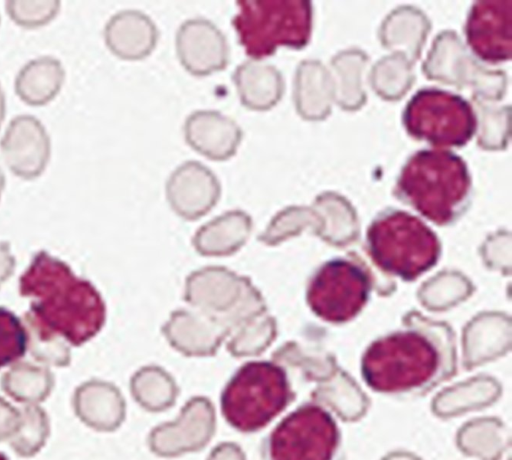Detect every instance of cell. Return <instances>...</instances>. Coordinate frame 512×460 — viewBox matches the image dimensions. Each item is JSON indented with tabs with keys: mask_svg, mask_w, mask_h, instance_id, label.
I'll return each instance as SVG.
<instances>
[{
	"mask_svg": "<svg viewBox=\"0 0 512 460\" xmlns=\"http://www.w3.org/2000/svg\"><path fill=\"white\" fill-rule=\"evenodd\" d=\"M18 288L29 299L25 314L70 346L85 344L105 323V303L95 286L45 250L33 256L20 275Z\"/></svg>",
	"mask_w": 512,
	"mask_h": 460,
	"instance_id": "obj_1",
	"label": "cell"
},
{
	"mask_svg": "<svg viewBox=\"0 0 512 460\" xmlns=\"http://www.w3.org/2000/svg\"><path fill=\"white\" fill-rule=\"evenodd\" d=\"M455 372L451 342L421 328H408L371 343L361 360L364 382L391 396L427 393Z\"/></svg>",
	"mask_w": 512,
	"mask_h": 460,
	"instance_id": "obj_2",
	"label": "cell"
},
{
	"mask_svg": "<svg viewBox=\"0 0 512 460\" xmlns=\"http://www.w3.org/2000/svg\"><path fill=\"white\" fill-rule=\"evenodd\" d=\"M397 189L402 199L438 225L463 209L470 190L465 163L446 151H421L404 166Z\"/></svg>",
	"mask_w": 512,
	"mask_h": 460,
	"instance_id": "obj_3",
	"label": "cell"
},
{
	"mask_svg": "<svg viewBox=\"0 0 512 460\" xmlns=\"http://www.w3.org/2000/svg\"><path fill=\"white\" fill-rule=\"evenodd\" d=\"M284 368L270 361H252L241 366L220 397L225 421L242 433L265 428L293 401Z\"/></svg>",
	"mask_w": 512,
	"mask_h": 460,
	"instance_id": "obj_4",
	"label": "cell"
},
{
	"mask_svg": "<svg viewBox=\"0 0 512 460\" xmlns=\"http://www.w3.org/2000/svg\"><path fill=\"white\" fill-rule=\"evenodd\" d=\"M231 24L247 56L261 60L279 47L303 48L309 41L312 9L303 0H238Z\"/></svg>",
	"mask_w": 512,
	"mask_h": 460,
	"instance_id": "obj_5",
	"label": "cell"
},
{
	"mask_svg": "<svg viewBox=\"0 0 512 460\" xmlns=\"http://www.w3.org/2000/svg\"><path fill=\"white\" fill-rule=\"evenodd\" d=\"M368 250L383 271L404 280H414L439 258L437 236L417 217L404 211L379 216L367 233Z\"/></svg>",
	"mask_w": 512,
	"mask_h": 460,
	"instance_id": "obj_6",
	"label": "cell"
},
{
	"mask_svg": "<svg viewBox=\"0 0 512 460\" xmlns=\"http://www.w3.org/2000/svg\"><path fill=\"white\" fill-rule=\"evenodd\" d=\"M261 450L264 460H344L336 418L317 402L302 404L282 418Z\"/></svg>",
	"mask_w": 512,
	"mask_h": 460,
	"instance_id": "obj_7",
	"label": "cell"
},
{
	"mask_svg": "<svg viewBox=\"0 0 512 460\" xmlns=\"http://www.w3.org/2000/svg\"><path fill=\"white\" fill-rule=\"evenodd\" d=\"M404 121L412 136L436 146L463 145L475 129L469 104L439 90L419 91L407 105Z\"/></svg>",
	"mask_w": 512,
	"mask_h": 460,
	"instance_id": "obj_8",
	"label": "cell"
},
{
	"mask_svg": "<svg viewBox=\"0 0 512 460\" xmlns=\"http://www.w3.org/2000/svg\"><path fill=\"white\" fill-rule=\"evenodd\" d=\"M370 290L367 273L349 260L324 264L311 280L307 301L324 321L342 323L353 319L365 306Z\"/></svg>",
	"mask_w": 512,
	"mask_h": 460,
	"instance_id": "obj_9",
	"label": "cell"
},
{
	"mask_svg": "<svg viewBox=\"0 0 512 460\" xmlns=\"http://www.w3.org/2000/svg\"><path fill=\"white\" fill-rule=\"evenodd\" d=\"M217 416L212 403L192 398L172 421L154 426L147 437L150 451L161 458H175L199 452L213 439Z\"/></svg>",
	"mask_w": 512,
	"mask_h": 460,
	"instance_id": "obj_10",
	"label": "cell"
},
{
	"mask_svg": "<svg viewBox=\"0 0 512 460\" xmlns=\"http://www.w3.org/2000/svg\"><path fill=\"white\" fill-rule=\"evenodd\" d=\"M175 47L182 67L196 77L222 71L229 63L230 49L225 35L204 18L184 21L176 32Z\"/></svg>",
	"mask_w": 512,
	"mask_h": 460,
	"instance_id": "obj_11",
	"label": "cell"
},
{
	"mask_svg": "<svg viewBox=\"0 0 512 460\" xmlns=\"http://www.w3.org/2000/svg\"><path fill=\"white\" fill-rule=\"evenodd\" d=\"M0 149L14 175L32 180L47 167L51 153L50 137L39 119L32 115H18L7 126Z\"/></svg>",
	"mask_w": 512,
	"mask_h": 460,
	"instance_id": "obj_12",
	"label": "cell"
},
{
	"mask_svg": "<svg viewBox=\"0 0 512 460\" xmlns=\"http://www.w3.org/2000/svg\"><path fill=\"white\" fill-rule=\"evenodd\" d=\"M511 2L482 1L469 16L467 38L474 52L486 61H503L511 54Z\"/></svg>",
	"mask_w": 512,
	"mask_h": 460,
	"instance_id": "obj_13",
	"label": "cell"
},
{
	"mask_svg": "<svg viewBox=\"0 0 512 460\" xmlns=\"http://www.w3.org/2000/svg\"><path fill=\"white\" fill-rule=\"evenodd\" d=\"M183 133L191 149L213 161L232 158L243 138L238 123L215 110L192 112L185 119Z\"/></svg>",
	"mask_w": 512,
	"mask_h": 460,
	"instance_id": "obj_14",
	"label": "cell"
},
{
	"mask_svg": "<svg viewBox=\"0 0 512 460\" xmlns=\"http://www.w3.org/2000/svg\"><path fill=\"white\" fill-rule=\"evenodd\" d=\"M104 41L109 51L125 61H140L152 54L159 40L154 21L138 10L120 11L107 21Z\"/></svg>",
	"mask_w": 512,
	"mask_h": 460,
	"instance_id": "obj_15",
	"label": "cell"
},
{
	"mask_svg": "<svg viewBox=\"0 0 512 460\" xmlns=\"http://www.w3.org/2000/svg\"><path fill=\"white\" fill-rule=\"evenodd\" d=\"M72 408L80 422L97 432H114L126 419V405L119 391L99 380H89L76 387Z\"/></svg>",
	"mask_w": 512,
	"mask_h": 460,
	"instance_id": "obj_16",
	"label": "cell"
},
{
	"mask_svg": "<svg viewBox=\"0 0 512 460\" xmlns=\"http://www.w3.org/2000/svg\"><path fill=\"white\" fill-rule=\"evenodd\" d=\"M219 192L215 175L202 163L186 161L178 166L168 182L174 208L185 216H196L210 208Z\"/></svg>",
	"mask_w": 512,
	"mask_h": 460,
	"instance_id": "obj_17",
	"label": "cell"
},
{
	"mask_svg": "<svg viewBox=\"0 0 512 460\" xmlns=\"http://www.w3.org/2000/svg\"><path fill=\"white\" fill-rule=\"evenodd\" d=\"M232 80L240 103L251 111L264 112L280 101L284 84L280 72L271 64L260 60H247L239 64Z\"/></svg>",
	"mask_w": 512,
	"mask_h": 460,
	"instance_id": "obj_18",
	"label": "cell"
},
{
	"mask_svg": "<svg viewBox=\"0 0 512 460\" xmlns=\"http://www.w3.org/2000/svg\"><path fill=\"white\" fill-rule=\"evenodd\" d=\"M64 79L62 63L52 56H41L19 70L14 83L15 93L28 105L43 106L57 96Z\"/></svg>",
	"mask_w": 512,
	"mask_h": 460,
	"instance_id": "obj_19",
	"label": "cell"
},
{
	"mask_svg": "<svg viewBox=\"0 0 512 460\" xmlns=\"http://www.w3.org/2000/svg\"><path fill=\"white\" fill-rule=\"evenodd\" d=\"M55 377L49 367L18 361L0 379L1 390L22 405H40L52 393Z\"/></svg>",
	"mask_w": 512,
	"mask_h": 460,
	"instance_id": "obj_20",
	"label": "cell"
},
{
	"mask_svg": "<svg viewBox=\"0 0 512 460\" xmlns=\"http://www.w3.org/2000/svg\"><path fill=\"white\" fill-rule=\"evenodd\" d=\"M50 419L40 405H23L19 408V422L9 439L13 452L22 458H31L45 446L50 436Z\"/></svg>",
	"mask_w": 512,
	"mask_h": 460,
	"instance_id": "obj_21",
	"label": "cell"
},
{
	"mask_svg": "<svg viewBox=\"0 0 512 460\" xmlns=\"http://www.w3.org/2000/svg\"><path fill=\"white\" fill-rule=\"evenodd\" d=\"M24 323L28 352L36 363L47 367H67L71 363L70 345L61 337L39 327L25 313Z\"/></svg>",
	"mask_w": 512,
	"mask_h": 460,
	"instance_id": "obj_22",
	"label": "cell"
},
{
	"mask_svg": "<svg viewBox=\"0 0 512 460\" xmlns=\"http://www.w3.org/2000/svg\"><path fill=\"white\" fill-rule=\"evenodd\" d=\"M132 392L138 404L152 413L169 409L176 399V388L172 381L155 369L139 373L133 380Z\"/></svg>",
	"mask_w": 512,
	"mask_h": 460,
	"instance_id": "obj_23",
	"label": "cell"
},
{
	"mask_svg": "<svg viewBox=\"0 0 512 460\" xmlns=\"http://www.w3.org/2000/svg\"><path fill=\"white\" fill-rule=\"evenodd\" d=\"M26 352L27 333L22 318L0 306V369L21 361Z\"/></svg>",
	"mask_w": 512,
	"mask_h": 460,
	"instance_id": "obj_24",
	"label": "cell"
},
{
	"mask_svg": "<svg viewBox=\"0 0 512 460\" xmlns=\"http://www.w3.org/2000/svg\"><path fill=\"white\" fill-rule=\"evenodd\" d=\"M56 0H11L6 2V12L11 20L24 28H38L52 21L60 10Z\"/></svg>",
	"mask_w": 512,
	"mask_h": 460,
	"instance_id": "obj_25",
	"label": "cell"
},
{
	"mask_svg": "<svg viewBox=\"0 0 512 460\" xmlns=\"http://www.w3.org/2000/svg\"><path fill=\"white\" fill-rule=\"evenodd\" d=\"M19 422V409L0 396V442L9 441Z\"/></svg>",
	"mask_w": 512,
	"mask_h": 460,
	"instance_id": "obj_26",
	"label": "cell"
},
{
	"mask_svg": "<svg viewBox=\"0 0 512 460\" xmlns=\"http://www.w3.org/2000/svg\"><path fill=\"white\" fill-rule=\"evenodd\" d=\"M206 460H247L242 447L232 441H223L212 448Z\"/></svg>",
	"mask_w": 512,
	"mask_h": 460,
	"instance_id": "obj_27",
	"label": "cell"
},
{
	"mask_svg": "<svg viewBox=\"0 0 512 460\" xmlns=\"http://www.w3.org/2000/svg\"><path fill=\"white\" fill-rule=\"evenodd\" d=\"M16 267V260L8 242L0 241V288L11 278Z\"/></svg>",
	"mask_w": 512,
	"mask_h": 460,
	"instance_id": "obj_28",
	"label": "cell"
},
{
	"mask_svg": "<svg viewBox=\"0 0 512 460\" xmlns=\"http://www.w3.org/2000/svg\"><path fill=\"white\" fill-rule=\"evenodd\" d=\"M5 117V96L0 85V126Z\"/></svg>",
	"mask_w": 512,
	"mask_h": 460,
	"instance_id": "obj_29",
	"label": "cell"
},
{
	"mask_svg": "<svg viewBox=\"0 0 512 460\" xmlns=\"http://www.w3.org/2000/svg\"><path fill=\"white\" fill-rule=\"evenodd\" d=\"M5 175L3 173V171L1 170L0 168V198H1V195H2V192L5 188Z\"/></svg>",
	"mask_w": 512,
	"mask_h": 460,
	"instance_id": "obj_30",
	"label": "cell"
},
{
	"mask_svg": "<svg viewBox=\"0 0 512 460\" xmlns=\"http://www.w3.org/2000/svg\"><path fill=\"white\" fill-rule=\"evenodd\" d=\"M0 460H8V458L4 453L0 452Z\"/></svg>",
	"mask_w": 512,
	"mask_h": 460,
	"instance_id": "obj_31",
	"label": "cell"
}]
</instances>
